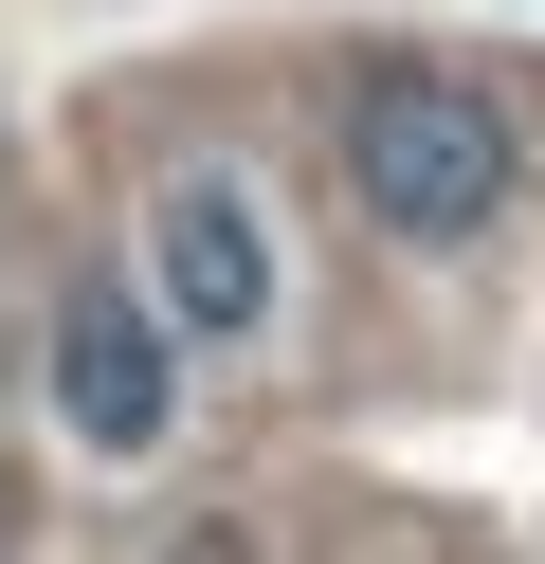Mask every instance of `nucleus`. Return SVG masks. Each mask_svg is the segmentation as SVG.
<instances>
[{
	"label": "nucleus",
	"instance_id": "nucleus-3",
	"mask_svg": "<svg viewBox=\"0 0 545 564\" xmlns=\"http://www.w3.org/2000/svg\"><path fill=\"white\" fill-rule=\"evenodd\" d=\"M55 419H73V455H164L182 437V328H164V292H128V273H73L55 292Z\"/></svg>",
	"mask_w": 545,
	"mask_h": 564
},
{
	"label": "nucleus",
	"instance_id": "nucleus-1",
	"mask_svg": "<svg viewBox=\"0 0 545 564\" xmlns=\"http://www.w3.org/2000/svg\"><path fill=\"white\" fill-rule=\"evenodd\" d=\"M509 183H527V128H509L491 74H455V55H363L346 74V200L400 256H472L509 219Z\"/></svg>",
	"mask_w": 545,
	"mask_h": 564
},
{
	"label": "nucleus",
	"instance_id": "nucleus-2",
	"mask_svg": "<svg viewBox=\"0 0 545 564\" xmlns=\"http://www.w3.org/2000/svg\"><path fill=\"white\" fill-rule=\"evenodd\" d=\"M145 292H164L182 346H254L291 310V256H273V200L237 183V164H182V183H145Z\"/></svg>",
	"mask_w": 545,
	"mask_h": 564
}]
</instances>
